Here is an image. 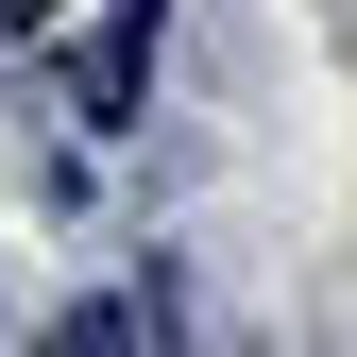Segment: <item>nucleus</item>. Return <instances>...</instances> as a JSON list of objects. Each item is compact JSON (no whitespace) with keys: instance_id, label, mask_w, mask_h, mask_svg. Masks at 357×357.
I'll list each match as a JSON object with an SVG mask.
<instances>
[{"instance_id":"obj_3","label":"nucleus","mask_w":357,"mask_h":357,"mask_svg":"<svg viewBox=\"0 0 357 357\" xmlns=\"http://www.w3.org/2000/svg\"><path fill=\"white\" fill-rule=\"evenodd\" d=\"M0 17H17V34H52V17H68V0H0Z\"/></svg>"},{"instance_id":"obj_1","label":"nucleus","mask_w":357,"mask_h":357,"mask_svg":"<svg viewBox=\"0 0 357 357\" xmlns=\"http://www.w3.org/2000/svg\"><path fill=\"white\" fill-rule=\"evenodd\" d=\"M137 85H153V0H119V17L68 52V102L85 119H137Z\"/></svg>"},{"instance_id":"obj_2","label":"nucleus","mask_w":357,"mask_h":357,"mask_svg":"<svg viewBox=\"0 0 357 357\" xmlns=\"http://www.w3.org/2000/svg\"><path fill=\"white\" fill-rule=\"evenodd\" d=\"M52 357H137V324H119V306H68V324H52Z\"/></svg>"}]
</instances>
